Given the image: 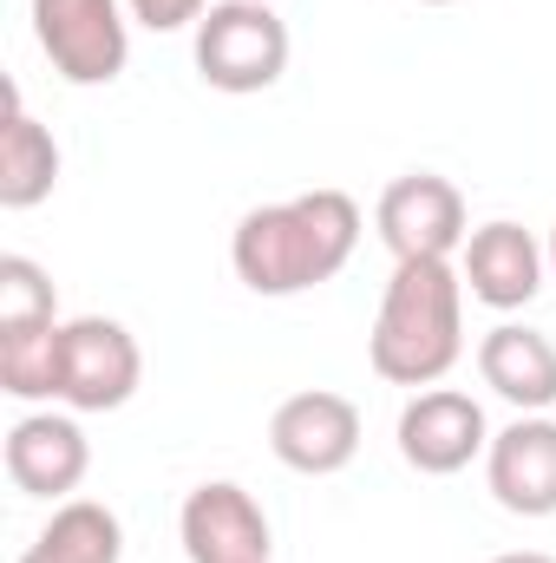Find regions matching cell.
<instances>
[{
	"mask_svg": "<svg viewBox=\"0 0 556 563\" xmlns=\"http://www.w3.org/2000/svg\"><path fill=\"white\" fill-rule=\"evenodd\" d=\"M59 184V144L26 112L20 86H7V119H0V210H33Z\"/></svg>",
	"mask_w": 556,
	"mask_h": 563,
	"instance_id": "obj_14",
	"label": "cell"
},
{
	"mask_svg": "<svg viewBox=\"0 0 556 563\" xmlns=\"http://www.w3.org/2000/svg\"><path fill=\"white\" fill-rule=\"evenodd\" d=\"M125 0H33V40L66 86H112L132 59Z\"/></svg>",
	"mask_w": 556,
	"mask_h": 563,
	"instance_id": "obj_4",
	"label": "cell"
},
{
	"mask_svg": "<svg viewBox=\"0 0 556 563\" xmlns=\"http://www.w3.org/2000/svg\"><path fill=\"white\" fill-rule=\"evenodd\" d=\"M544 256H551V276H556V230H551V250H544Z\"/></svg>",
	"mask_w": 556,
	"mask_h": 563,
	"instance_id": "obj_20",
	"label": "cell"
},
{
	"mask_svg": "<svg viewBox=\"0 0 556 563\" xmlns=\"http://www.w3.org/2000/svg\"><path fill=\"white\" fill-rule=\"evenodd\" d=\"M86 472H92V445H86V426L73 413H26V420H13V432H7V478H13V492L66 505L86 485Z\"/></svg>",
	"mask_w": 556,
	"mask_h": 563,
	"instance_id": "obj_12",
	"label": "cell"
},
{
	"mask_svg": "<svg viewBox=\"0 0 556 563\" xmlns=\"http://www.w3.org/2000/svg\"><path fill=\"white\" fill-rule=\"evenodd\" d=\"M491 563H556L551 551H504V558H491Z\"/></svg>",
	"mask_w": 556,
	"mask_h": 563,
	"instance_id": "obj_19",
	"label": "cell"
},
{
	"mask_svg": "<svg viewBox=\"0 0 556 563\" xmlns=\"http://www.w3.org/2000/svg\"><path fill=\"white\" fill-rule=\"evenodd\" d=\"M144 380V354L125 321L79 314L59 328V407L73 413H119Z\"/></svg>",
	"mask_w": 556,
	"mask_h": 563,
	"instance_id": "obj_5",
	"label": "cell"
},
{
	"mask_svg": "<svg viewBox=\"0 0 556 563\" xmlns=\"http://www.w3.org/2000/svg\"><path fill=\"white\" fill-rule=\"evenodd\" d=\"M374 230L393 250V263H425V256H458L465 250V197L438 170H407L380 190Z\"/></svg>",
	"mask_w": 556,
	"mask_h": 563,
	"instance_id": "obj_6",
	"label": "cell"
},
{
	"mask_svg": "<svg viewBox=\"0 0 556 563\" xmlns=\"http://www.w3.org/2000/svg\"><path fill=\"white\" fill-rule=\"evenodd\" d=\"M125 7H132V20L151 26V33H184V26H197L210 13V0H125Z\"/></svg>",
	"mask_w": 556,
	"mask_h": 563,
	"instance_id": "obj_18",
	"label": "cell"
},
{
	"mask_svg": "<svg viewBox=\"0 0 556 563\" xmlns=\"http://www.w3.org/2000/svg\"><path fill=\"white\" fill-rule=\"evenodd\" d=\"M197 73L230 99L269 92L288 73V26L276 0H216L197 20Z\"/></svg>",
	"mask_w": 556,
	"mask_h": 563,
	"instance_id": "obj_3",
	"label": "cell"
},
{
	"mask_svg": "<svg viewBox=\"0 0 556 563\" xmlns=\"http://www.w3.org/2000/svg\"><path fill=\"white\" fill-rule=\"evenodd\" d=\"M465 354V276L452 256L393 263V282L380 295L367 361L387 387H438Z\"/></svg>",
	"mask_w": 556,
	"mask_h": 563,
	"instance_id": "obj_2",
	"label": "cell"
},
{
	"mask_svg": "<svg viewBox=\"0 0 556 563\" xmlns=\"http://www.w3.org/2000/svg\"><path fill=\"white\" fill-rule=\"evenodd\" d=\"M177 538L190 563H269V511L236 485V478H210L184 498L177 511Z\"/></svg>",
	"mask_w": 556,
	"mask_h": 563,
	"instance_id": "obj_8",
	"label": "cell"
},
{
	"mask_svg": "<svg viewBox=\"0 0 556 563\" xmlns=\"http://www.w3.org/2000/svg\"><path fill=\"white\" fill-rule=\"evenodd\" d=\"M485 485L511 518H556V420L518 413L485 445Z\"/></svg>",
	"mask_w": 556,
	"mask_h": 563,
	"instance_id": "obj_10",
	"label": "cell"
},
{
	"mask_svg": "<svg viewBox=\"0 0 556 563\" xmlns=\"http://www.w3.org/2000/svg\"><path fill=\"white\" fill-rule=\"evenodd\" d=\"M400 459L425 472V478H452L465 472L485 445H491V426H485V407L458 387H425L400 407Z\"/></svg>",
	"mask_w": 556,
	"mask_h": 563,
	"instance_id": "obj_9",
	"label": "cell"
},
{
	"mask_svg": "<svg viewBox=\"0 0 556 563\" xmlns=\"http://www.w3.org/2000/svg\"><path fill=\"white\" fill-rule=\"evenodd\" d=\"M53 321H59L53 276L33 256H0V334H26V328H53Z\"/></svg>",
	"mask_w": 556,
	"mask_h": 563,
	"instance_id": "obj_17",
	"label": "cell"
},
{
	"mask_svg": "<svg viewBox=\"0 0 556 563\" xmlns=\"http://www.w3.org/2000/svg\"><path fill=\"white\" fill-rule=\"evenodd\" d=\"M478 380L511 400L518 413H551L556 407V341L524 328V321H498L478 341Z\"/></svg>",
	"mask_w": 556,
	"mask_h": 563,
	"instance_id": "obj_13",
	"label": "cell"
},
{
	"mask_svg": "<svg viewBox=\"0 0 556 563\" xmlns=\"http://www.w3.org/2000/svg\"><path fill=\"white\" fill-rule=\"evenodd\" d=\"M419 7H452V0H419Z\"/></svg>",
	"mask_w": 556,
	"mask_h": 563,
	"instance_id": "obj_21",
	"label": "cell"
},
{
	"mask_svg": "<svg viewBox=\"0 0 556 563\" xmlns=\"http://www.w3.org/2000/svg\"><path fill=\"white\" fill-rule=\"evenodd\" d=\"M360 250V203L334 184L301 190L288 203H256L230 236V269L249 295H308L334 282Z\"/></svg>",
	"mask_w": 556,
	"mask_h": 563,
	"instance_id": "obj_1",
	"label": "cell"
},
{
	"mask_svg": "<svg viewBox=\"0 0 556 563\" xmlns=\"http://www.w3.org/2000/svg\"><path fill=\"white\" fill-rule=\"evenodd\" d=\"M59 328H26V334H0V387L13 400H59Z\"/></svg>",
	"mask_w": 556,
	"mask_h": 563,
	"instance_id": "obj_16",
	"label": "cell"
},
{
	"mask_svg": "<svg viewBox=\"0 0 556 563\" xmlns=\"http://www.w3.org/2000/svg\"><path fill=\"white\" fill-rule=\"evenodd\" d=\"M125 558V525L99 498H66L53 505L46 531L20 551V563H119Z\"/></svg>",
	"mask_w": 556,
	"mask_h": 563,
	"instance_id": "obj_15",
	"label": "cell"
},
{
	"mask_svg": "<svg viewBox=\"0 0 556 563\" xmlns=\"http://www.w3.org/2000/svg\"><path fill=\"white\" fill-rule=\"evenodd\" d=\"M269 452L301 478H334L360 452V407L347 394H327V387L288 394L269 420Z\"/></svg>",
	"mask_w": 556,
	"mask_h": 563,
	"instance_id": "obj_7",
	"label": "cell"
},
{
	"mask_svg": "<svg viewBox=\"0 0 556 563\" xmlns=\"http://www.w3.org/2000/svg\"><path fill=\"white\" fill-rule=\"evenodd\" d=\"M544 269H551V256H544L537 236H531L524 223H511V217L478 223V230L465 236V250H458V276L471 288V301H485V308H498V314L531 308L537 288H544Z\"/></svg>",
	"mask_w": 556,
	"mask_h": 563,
	"instance_id": "obj_11",
	"label": "cell"
}]
</instances>
